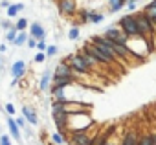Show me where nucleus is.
Segmentation results:
<instances>
[{"mask_svg": "<svg viewBox=\"0 0 156 145\" xmlns=\"http://www.w3.org/2000/svg\"><path fill=\"white\" fill-rule=\"evenodd\" d=\"M17 35H19V31H17V30H15V26H13L11 30H8V31H6V42L13 44V42H15V39H17Z\"/></svg>", "mask_w": 156, "mask_h": 145, "instance_id": "bb28decb", "label": "nucleus"}, {"mask_svg": "<svg viewBox=\"0 0 156 145\" xmlns=\"http://www.w3.org/2000/svg\"><path fill=\"white\" fill-rule=\"evenodd\" d=\"M57 51H59V46H57V44H48V48H46V57H53V55H57Z\"/></svg>", "mask_w": 156, "mask_h": 145, "instance_id": "c85d7f7f", "label": "nucleus"}, {"mask_svg": "<svg viewBox=\"0 0 156 145\" xmlns=\"http://www.w3.org/2000/svg\"><path fill=\"white\" fill-rule=\"evenodd\" d=\"M112 134H114V127H112V125L107 127V129H103V130H98V132L92 136V145H105V143L112 138Z\"/></svg>", "mask_w": 156, "mask_h": 145, "instance_id": "9b49d317", "label": "nucleus"}, {"mask_svg": "<svg viewBox=\"0 0 156 145\" xmlns=\"http://www.w3.org/2000/svg\"><path fill=\"white\" fill-rule=\"evenodd\" d=\"M107 8H108V13H118L125 8V2L123 0H107Z\"/></svg>", "mask_w": 156, "mask_h": 145, "instance_id": "a211bd4d", "label": "nucleus"}, {"mask_svg": "<svg viewBox=\"0 0 156 145\" xmlns=\"http://www.w3.org/2000/svg\"><path fill=\"white\" fill-rule=\"evenodd\" d=\"M6 51H8V44H6V42H2V44H0V53L4 55Z\"/></svg>", "mask_w": 156, "mask_h": 145, "instance_id": "a19ab883", "label": "nucleus"}, {"mask_svg": "<svg viewBox=\"0 0 156 145\" xmlns=\"http://www.w3.org/2000/svg\"><path fill=\"white\" fill-rule=\"evenodd\" d=\"M77 19H79V22L81 24H88V20H90V9H79L77 11Z\"/></svg>", "mask_w": 156, "mask_h": 145, "instance_id": "b1692460", "label": "nucleus"}, {"mask_svg": "<svg viewBox=\"0 0 156 145\" xmlns=\"http://www.w3.org/2000/svg\"><path fill=\"white\" fill-rule=\"evenodd\" d=\"M9 6H11V2H9V0H0V8H6V9H8Z\"/></svg>", "mask_w": 156, "mask_h": 145, "instance_id": "4c0bfd02", "label": "nucleus"}, {"mask_svg": "<svg viewBox=\"0 0 156 145\" xmlns=\"http://www.w3.org/2000/svg\"><path fill=\"white\" fill-rule=\"evenodd\" d=\"M81 50H85L87 53H90V55H92V57H94L99 64H101V66H110V64H114V62H112V61H110V59H108V57H107V55H105V53H103L98 46H96V44H92L90 41L83 42Z\"/></svg>", "mask_w": 156, "mask_h": 145, "instance_id": "39448f33", "label": "nucleus"}, {"mask_svg": "<svg viewBox=\"0 0 156 145\" xmlns=\"http://www.w3.org/2000/svg\"><path fill=\"white\" fill-rule=\"evenodd\" d=\"M28 31H20L19 35H17V39H15V42H13V46H17V48H22V46H26V42H28Z\"/></svg>", "mask_w": 156, "mask_h": 145, "instance_id": "5701e85b", "label": "nucleus"}, {"mask_svg": "<svg viewBox=\"0 0 156 145\" xmlns=\"http://www.w3.org/2000/svg\"><path fill=\"white\" fill-rule=\"evenodd\" d=\"M64 112L70 116V114H90L92 112V105L90 103H85V101H77V99H70L66 105H64Z\"/></svg>", "mask_w": 156, "mask_h": 145, "instance_id": "0eeeda50", "label": "nucleus"}, {"mask_svg": "<svg viewBox=\"0 0 156 145\" xmlns=\"http://www.w3.org/2000/svg\"><path fill=\"white\" fill-rule=\"evenodd\" d=\"M28 33H30V37H35L37 41L46 39V30H44V26H42L41 22H31V24H30Z\"/></svg>", "mask_w": 156, "mask_h": 145, "instance_id": "dca6fc26", "label": "nucleus"}, {"mask_svg": "<svg viewBox=\"0 0 156 145\" xmlns=\"http://www.w3.org/2000/svg\"><path fill=\"white\" fill-rule=\"evenodd\" d=\"M79 37H81V31H79V28H77V26H72L68 30V39L70 41H77Z\"/></svg>", "mask_w": 156, "mask_h": 145, "instance_id": "a878e982", "label": "nucleus"}, {"mask_svg": "<svg viewBox=\"0 0 156 145\" xmlns=\"http://www.w3.org/2000/svg\"><path fill=\"white\" fill-rule=\"evenodd\" d=\"M140 140V130L138 129H127L119 140V145H138Z\"/></svg>", "mask_w": 156, "mask_h": 145, "instance_id": "ddd939ff", "label": "nucleus"}, {"mask_svg": "<svg viewBox=\"0 0 156 145\" xmlns=\"http://www.w3.org/2000/svg\"><path fill=\"white\" fill-rule=\"evenodd\" d=\"M119 140H121V138H119ZM119 140H112V138H110L105 145H119Z\"/></svg>", "mask_w": 156, "mask_h": 145, "instance_id": "ea45409f", "label": "nucleus"}, {"mask_svg": "<svg viewBox=\"0 0 156 145\" xmlns=\"http://www.w3.org/2000/svg\"><path fill=\"white\" fill-rule=\"evenodd\" d=\"M0 145H13L11 136L9 134H2V136H0Z\"/></svg>", "mask_w": 156, "mask_h": 145, "instance_id": "473e14b6", "label": "nucleus"}, {"mask_svg": "<svg viewBox=\"0 0 156 145\" xmlns=\"http://www.w3.org/2000/svg\"><path fill=\"white\" fill-rule=\"evenodd\" d=\"M53 77H73V70H72V66L64 59L55 64V68H53Z\"/></svg>", "mask_w": 156, "mask_h": 145, "instance_id": "f8f14e48", "label": "nucleus"}, {"mask_svg": "<svg viewBox=\"0 0 156 145\" xmlns=\"http://www.w3.org/2000/svg\"><path fill=\"white\" fill-rule=\"evenodd\" d=\"M134 2H141V0H134Z\"/></svg>", "mask_w": 156, "mask_h": 145, "instance_id": "37998d69", "label": "nucleus"}, {"mask_svg": "<svg viewBox=\"0 0 156 145\" xmlns=\"http://www.w3.org/2000/svg\"><path fill=\"white\" fill-rule=\"evenodd\" d=\"M64 61L72 66V70H73V77H75V76H90V74H92L90 66L83 61V57H81L79 53H70V55L64 57Z\"/></svg>", "mask_w": 156, "mask_h": 145, "instance_id": "f03ea898", "label": "nucleus"}, {"mask_svg": "<svg viewBox=\"0 0 156 145\" xmlns=\"http://www.w3.org/2000/svg\"><path fill=\"white\" fill-rule=\"evenodd\" d=\"M28 35H30V33H28ZM26 46H28L30 50H35V48H37V39H35V37H28Z\"/></svg>", "mask_w": 156, "mask_h": 145, "instance_id": "c9c22d12", "label": "nucleus"}, {"mask_svg": "<svg viewBox=\"0 0 156 145\" xmlns=\"http://www.w3.org/2000/svg\"><path fill=\"white\" fill-rule=\"evenodd\" d=\"M96 121L90 118V114H70L68 116V132H83L88 130Z\"/></svg>", "mask_w": 156, "mask_h": 145, "instance_id": "f257e3e1", "label": "nucleus"}, {"mask_svg": "<svg viewBox=\"0 0 156 145\" xmlns=\"http://www.w3.org/2000/svg\"><path fill=\"white\" fill-rule=\"evenodd\" d=\"M6 112H8V116H15L17 114V108H15V105L13 103H6Z\"/></svg>", "mask_w": 156, "mask_h": 145, "instance_id": "f704fd0d", "label": "nucleus"}, {"mask_svg": "<svg viewBox=\"0 0 156 145\" xmlns=\"http://www.w3.org/2000/svg\"><path fill=\"white\" fill-rule=\"evenodd\" d=\"M0 26H2V30H6V31H8V30H11L15 24L11 22V19H4V20H0Z\"/></svg>", "mask_w": 156, "mask_h": 145, "instance_id": "2f4dec72", "label": "nucleus"}, {"mask_svg": "<svg viewBox=\"0 0 156 145\" xmlns=\"http://www.w3.org/2000/svg\"><path fill=\"white\" fill-rule=\"evenodd\" d=\"M136 4H138V2H134V0H129V2L125 4V9H127V11H134V9H136Z\"/></svg>", "mask_w": 156, "mask_h": 145, "instance_id": "e433bc0d", "label": "nucleus"}, {"mask_svg": "<svg viewBox=\"0 0 156 145\" xmlns=\"http://www.w3.org/2000/svg\"><path fill=\"white\" fill-rule=\"evenodd\" d=\"M118 26L121 28V31H123L129 39L140 37V31H138V22H136V15H134V13H127V15H123V17L118 20Z\"/></svg>", "mask_w": 156, "mask_h": 145, "instance_id": "7ed1b4c3", "label": "nucleus"}, {"mask_svg": "<svg viewBox=\"0 0 156 145\" xmlns=\"http://www.w3.org/2000/svg\"><path fill=\"white\" fill-rule=\"evenodd\" d=\"M96 127V123L88 129V130H83V132H72L70 134V140L68 143L70 145H92V129Z\"/></svg>", "mask_w": 156, "mask_h": 145, "instance_id": "6e6552de", "label": "nucleus"}, {"mask_svg": "<svg viewBox=\"0 0 156 145\" xmlns=\"http://www.w3.org/2000/svg\"><path fill=\"white\" fill-rule=\"evenodd\" d=\"M149 134H151V140H152V145H156V129H154V130H149Z\"/></svg>", "mask_w": 156, "mask_h": 145, "instance_id": "58836bf2", "label": "nucleus"}, {"mask_svg": "<svg viewBox=\"0 0 156 145\" xmlns=\"http://www.w3.org/2000/svg\"><path fill=\"white\" fill-rule=\"evenodd\" d=\"M6 123H8V129H9L11 138H13L15 141L22 143V132H20V129H19V125H17L15 118H13V116H8V118H6Z\"/></svg>", "mask_w": 156, "mask_h": 145, "instance_id": "4468645a", "label": "nucleus"}, {"mask_svg": "<svg viewBox=\"0 0 156 145\" xmlns=\"http://www.w3.org/2000/svg\"><path fill=\"white\" fill-rule=\"evenodd\" d=\"M141 13H143L151 22H152V26L156 24V8H152V6L145 4V6H143V9H141Z\"/></svg>", "mask_w": 156, "mask_h": 145, "instance_id": "aec40b11", "label": "nucleus"}, {"mask_svg": "<svg viewBox=\"0 0 156 145\" xmlns=\"http://www.w3.org/2000/svg\"><path fill=\"white\" fill-rule=\"evenodd\" d=\"M50 140H51V143H55V145H64V143H66V140H64L59 132H51Z\"/></svg>", "mask_w": 156, "mask_h": 145, "instance_id": "cd10ccee", "label": "nucleus"}, {"mask_svg": "<svg viewBox=\"0 0 156 145\" xmlns=\"http://www.w3.org/2000/svg\"><path fill=\"white\" fill-rule=\"evenodd\" d=\"M101 35L107 37V39L112 41V42H118V44H123V46L129 44V37L121 31V28H119L118 24H110V26H107V30H105Z\"/></svg>", "mask_w": 156, "mask_h": 145, "instance_id": "20e7f679", "label": "nucleus"}, {"mask_svg": "<svg viewBox=\"0 0 156 145\" xmlns=\"http://www.w3.org/2000/svg\"><path fill=\"white\" fill-rule=\"evenodd\" d=\"M46 48H48V42H46V39H42V41H37V51H44V53H46Z\"/></svg>", "mask_w": 156, "mask_h": 145, "instance_id": "72a5a7b5", "label": "nucleus"}, {"mask_svg": "<svg viewBox=\"0 0 156 145\" xmlns=\"http://www.w3.org/2000/svg\"><path fill=\"white\" fill-rule=\"evenodd\" d=\"M57 9L62 17L77 15V2L75 0H57Z\"/></svg>", "mask_w": 156, "mask_h": 145, "instance_id": "1a4fd4ad", "label": "nucleus"}, {"mask_svg": "<svg viewBox=\"0 0 156 145\" xmlns=\"http://www.w3.org/2000/svg\"><path fill=\"white\" fill-rule=\"evenodd\" d=\"M9 74H11L13 79H22V77L28 74V64H26V61H24V59L15 61V62L11 64V68H9Z\"/></svg>", "mask_w": 156, "mask_h": 145, "instance_id": "9d476101", "label": "nucleus"}, {"mask_svg": "<svg viewBox=\"0 0 156 145\" xmlns=\"http://www.w3.org/2000/svg\"><path fill=\"white\" fill-rule=\"evenodd\" d=\"M20 11H24V4H20V2H19V4H11V6L6 9V17H8V19H15Z\"/></svg>", "mask_w": 156, "mask_h": 145, "instance_id": "6ab92c4d", "label": "nucleus"}, {"mask_svg": "<svg viewBox=\"0 0 156 145\" xmlns=\"http://www.w3.org/2000/svg\"><path fill=\"white\" fill-rule=\"evenodd\" d=\"M22 116L26 118V121H28L30 125H33V127L39 125V114H37V110H35L33 107H30V105H22Z\"/></svg>", "mask_w": 156, "mask_h": 145, "instance_id": "2eb2a0df", "label": "nucleus"}, {"mask_svg": "<svg viewBox=\"0 0 156 145\" xmlns=\"http://www.w3.org/2000/svg\"><path fill=\"white\" fill-rule=\"evenodd\" d=\"M48 57H46V53L44 51H37L35 53V57H33V62H37V64H41V62H44Z\"/></svg>", "mask_w": 156, "mask_h": 145, "instance_id": "c756f323", "label": "nucleus"}, {"mask_svg": "<svg viewBox=\"0 0 156 145\" xmlns=\"http://www.w3.org/2000/svg\"><path fill=\"white\" fill-rule=\"evenodd\" d=\"M51 68H46L44 72H42V76H41V81H39V90L41 92H46V90H50V87H51Z\"/></svg>", "mask_w": 156, "mask_h": 145, "instance_id": "f3484780", "label": "nucleus"}, {"mask_svg": "<svg viewBox=\"0 0 156 145\" xmlns=\"http://www.w3.org/2000/svg\"><path fill=\"white\" fill-rule=\"evenodd\" d=\"M149 6H152V8H156V0H151V2H149Z\"/></svg>", "mask_w": 156, "mask_h": 145, "instance_id": "79ce46f5", "label": "nucleus"}, {"mask_svg": "<svg viewBox=\"0 0 156 145\" xmlns=\"http://www.w3.org/2000/svg\"><path fill=\"white\" fill-rule=\"evenodd\" d=\"M138 145H152V140H151V134H149V130H147V132H140Z\"/></svg>", "mask_w": 156, "mask_h": 145, "instance_id": "393cba45", "label": "nucleus"}, {"mask_svg": "<svg viewBox=\"0 0 156 145\" xmlns=\"http://www.w3.org/2000/svg\"><path fill=\"white\" fill-rule=\"evenodd\" d=\"M15 121H17V125H19V129H20V130H24V129H26V127L30 125V123L26 121V118H24V116H19V118H17Z\"/></svg>", "mask_w": 156, "mask_h": 145, "instance_id": "7c9ffc66", "label": "nucleus"}, {"mask_svg": "<svg viewBox=\"0 0 156 145\" xmlns=\"http://www.w3.org/2000/svg\"><path fill=\"white\" fill-rule=\"evenodd\" d=\"M103 20H105V13H101V11H90L88 24H101Z\"/></svg>", "mask_w": 156, "mask_h": 145, "instance_id": "412c9836", "label": "nucleus"}, {"mask_svg": "<svg viewBox=\"0 0 156 145\" xmlns=\"http://www.w3.org/2000/svg\"><path fill=\"white\" fill-rule=\"evenodd\" d=\"M123 2H125V4H127V2H129V0H123Z\"/></svg>", "mask_w": 156, "mask_h": 145, "instance_id": "c03bdc74", "label": "nucleus"}, {"mask_svg": "<svg viewBox=\"0 0 156 145\" xmlns=\"http://www.w3.org/2000/svg\"><path fill=\"white\" fill-rule=\"evenodd\" d=\"M15 30L20 33V31H28L30 30V22H28V19L26 17H20L17 22H15Z\"/></svg>", "mask_w": 156, "mask_h": 145, "instance_id": "4be33fe9", "label": "nucleus"}, {"mask_svg": "<svg viewBox=\"0 0 156 145\" xmlns=\"http://www.w3.org/2000/svg\"><path fill=\"white\" fill-rule=\"evenodd\" d=\"M136 15V22H138V31H140V37H143V39H149L151 41V37H152V33H154V26H152V22L141 13V11H138V13H134Z\"/></svg>", "mask_w": 156, "mask_h": 145, "instance_id": "423d86ee", "label": "nucleus"}]
</instances>
